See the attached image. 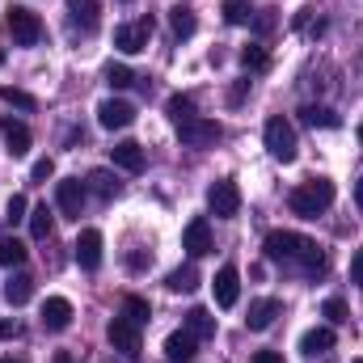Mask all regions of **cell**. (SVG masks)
I'll return each mask as SVG.
<instances>
[{
	"label": "cell",
	"mask_w": 363,
	"mask_h": 363,
	"mask_svg": "<svg viewBox=\"0 0 363 363\" xmlns=\"http://www.w3.org/2000/svg\"><path fill=\"white\" fill-rule=\"evenodd\" d=\"M262 254H267V262L283 267V271L313 274V279L325 274V254H321V245L308 241V237H300V233H267Z\"/></svg>",
	"instance_id": "6da1fadb"
},
{
	"label": "cell",
	"mask_w": 363,
	"mask_h": 363,
	"mask_svg": "<svg viewBox=\"0 0 363 363\" xmlns=\"http://www.w3.org/2000/svg\"><path fill=\"white\" fill-rule=\"evenodd\" d=\"M334 194H338V190H334V182L313 178V182H304V186H296V190H291L287 207H291V216H300V220H317L321 211H330Z\"/></svg>",
	"instance_id": "7a4b0ae2"
},
{
	"label": "cell",
	"mask_w": 363,
	"mask_h": 363,
	"mask_svg": "<svg viewBox=\"0 0 363 363\" xmlns=\"http://www.w3.org/2000/svg\"><path fill=\"white\" fill-rule=\"evenodd\" d=\"M267 148H271L274 161H283V165H291L296 161V152H300V140H296V127L283 118V114H274L271 123H267Z\"/></svg>",
	"instance_id": "3957f363"
},
{
	"label": "cell",
	"mask_w": 363,
	"mask_h": 363,
	"mask_svg": "<svg viewBox=\"0 0 363 363\" xmlns=\"http://www.w3.org/2000/svg\"><path fill=\"white\" fill-rule=\"evenodd\" d=\"M4 30L13 34V43H17V47H34V43H43V21H38V13H34V9L13 4V9H9V17H4Z\"/></svg>",
	"instance_id": "277c9868"
},
{
	"label": "cell",
	"mask_w": 363,
	"mask_h": 363,
	"mask_svg": "<svg viewBox=\"0 0 363 363\" xmlns=\"http://www.w3.org/2000/svg\"><path fill=\"white\" fill-rule=\"evenodd\" d=\"M106 338H110V347L123 351L127 359H140V351H144V334H140V325H135L131 317H114V321L106 325Z\"/></svg>",
	"instance_id": "5b68a950"
},
{
	"label": "cell",
	"mask_w": 363,
	"mask_h": 363,
	"mask_svg": "<svg viewBox=\"0 0 363 363\" xmlns=\"http://www.w3.org/2000/svg\"><path fill=\"white\" fill-rule=\"evenodd\" d=\"M220 135H224V127L216 123V118H186L178 123V140L186 148H211V144H220Z\"/></svg>",
	"instance_id": "8992f818"
},
{
	"label": "cell",
	"mask_w": 363,
	"mask_h": 363,
	"mask_svg": "<svg viewBox=\"0 0 363 363\" xmlns=\"http://www.w3.org/2000/svg\"><path fill=\"white\" fill-rule=\"evenodd\" d=\"M148 38H152V17H135V21H127V26L114 30V47L127 51V55L148 51Z\"/></svg>",
	"instance_id": "52a82bcc"
},
{
	"label": "cell",
	"mask_w": 363,
	"mask_h": 363,
	"mask_svg": "<svg viewBox=\"0 0 363 363\" xmlns=\"http://www.w3.org/2000/svg\"><path fill=\"white\" fill-rule=\"evenodd\" d=\"M207 207H211L216 220H233V216L241 211V190H237V182L233 178L216 182V186L207 190Z\"/></svg>",
	"instance_id": "ba28073f"
},
{
	"label": "cell",
	"mask_w": 363,
	"mask_h": 363,
	"mask_svg": "<svg viewBox=\"0 0 363 363\" xmlns=\"http://www.w3.org/2000/svg\"><path fill=\"white\" fill-rule=\"evenodd\" d=\"M97 123H101L106 131H123V127L135 123V106L123 101V97H106V101L97 106Z\"/></svg>",
	"instance_id": "9c48e42d"
},
{
	"label": "cell",
	"mask_w": 363,
	"mask_h": 363,
	"mask_svg": "<svg viewBox=\"0 0 363 363\" xmlns=\"http://www.w3.org/2000/svg\"><path fill=\"white\" fill-rule=\"evenodd\" d=\"M85 182L81 178H64L55 186V203H60V211L68 216V220H81V211H85Z\"/></svg>",
	"instance_id": "30bf717a"
},
{
	"label": "cell",
	"mask_w": 363,
	"mask_h": 363,
	"mask_svg": "<svg viewBox=\"0 0 363 363\" xmlns=\"http://www.w3.org/2000/svg\"><path fill=\"white\" fill-rule=\"evenodd\" d=\"M211 291H216V304L220 308H233L241 300V274H237V267H220L216 279H211Z\"/></svg>",
	"instance_id": "8fae6325"
},
{
	"label": "cell",
	"mask_w": 363,
	"mask_h": 363,
	"mask_svg": "<svg viewBox=\"0 0 363 363\" xmlns=\"http://www.w3.org/2000/svg\"><path fill=\"white\" fill-rule=\"evenodd\" d=\"M182 250H186L190 258H203V254H211V250H216V245H211V224H207L203 216L186 224V233H182Z\"/></svg>",
	"instance_id": "7c38bea8"
},
{
	"label": "cell",
	"mask_w": 363,
	"mask_h": 363,
	"mask_svg": "<svg viewBox=\"0 0 363 363\" xmlns=\"http://www.w3.org/2000/svg\"><path fill=\"white\" fill-rule=\"evenodd\" d=\"M110 161H114L123 174H144V165H148V161H144V148H140L135 140L114 144V148H110Z\"/></svg>",
	"instance_id": "4fadbf2b"
},
{
	"label": "cell",
	"mask_w": 363,
	"mask_h": 363,
	"mask_svg": "<svg viewBox=\"0 0 363 363\" xmlns=\"http://www.w3.org/2000/svg\"><path fill=\"white\" fill-rule=\"evenodd\" d=\"M199 355V338L190 334V330H174L169 338H165V359L169 363H190Z\"/></svg>",
	"instance_id": "5bb4252c"
},
{
	"label": "cell",
	"mask_w": 363,
	"mask_h": 363,
	"mask_svg": "<svg viewBox=\"0 0 363 363\" xmlns=\"http://www.w3.org/2000/svg\"><path fill=\"white\" fill-rule=\"evenodd\" d=\"M77 262H81V271H97L101 267V233L97 228H85L77 237Z\"/></svg>",
	"instance_id": "9a60e30c"
},
{
	"label": "cell",
	"mask_w": 363,
	"mask_h": 363,
	"mask_svg": "<svg viewBox=\"0 0 363 363\" xmlns=\"http://www.w3.org/2000/svg\"><path fill=\"white\" fill-rule=\"evenodd\" d=\"M43 325L47 330H68L72 325V304L64 300V296H47V304H43Z\"/></svg>",
	"instance_id": "2e32d148"
},
{
	"label": "cell",
	"mask_w": 363,
	"mask_h": 363,
	"mask_svg": "<svg viewBox=\"0 0 363 363\" xmlns=\"http://www.w3.org/2000/svg\"><path fill=\"white\" fill-rule=\"evenodd\" d=\"M279 308H283V304H279L274 296L254 300V304H250V317H245V325H250V330H258V334H262V330H271L274 317H279Z\"/></svg>",
	"instance_id": "e0dca14e"
},
{
	"label": "cell",
	"mask_w": 363,
	"mask_h": 363,
	"mask_svg": "<svg viewBox=\"0 0 363 363\" xmlns=\"http://www.w3.org/2000/svg\"><path fill=\"white\" fill-rule=\"evenodd\" d=\"M0 135H4V144H9L13 157H26V152H30V127H26V123L4 118V123H0Z\"/></svg>",
	"instance_id": "ac0fdd59"
},
{
	"label": "cell",
	"mask_w": 363,
	"mask_h": 363,
	"mask_svg": "<svg viewBox=\"0 0 363 363\" xmlns=\"http://www.w3.org/2000/svg\"><path fill=\"white\" fill-rule=\"evenodd\" d=\"M300 351H304V355H325V351H334V330H330V325L308 330V334L300 338Z\"/></svg>",
	"instance_id": "d6986e66"
},
{
	"label": "cell",
	"mask_w": 363,
	"mask_h": 363,
	"mask_svg": "<svg viewBox=\"0 0 363 363\" xmlns=\"http://www.w3.org/2000/svg\"><path fill=\"white\" fill-rule=\"evenodd\" d=\"M30 296H34V279H30V274H13V279L4 283V300H9L13 308H21Z\"/></svg>",
	"instance_id": "ffe728a7"
},
{
	"label": "cell",
	"mask_w": 363,
	"mask_h": 363,
	"mask_svg": "<svg viewBox=\"0 0 363 363\" xmlns=\"http://www.w3.org/2000/svg\"><path fill=\"white\" fill-rule=\"evenodd\" d=\"M186 330L203 342V338H211V334H216V317H211L207 308H190V313H186Z\"/></svg>",
	"instance_id": "44dd1931"
},
{
	"label": "cell",
	"mask_w": 363,
	"mask_h": 363,
	"mask_svg": "<svg viewBox=\"0 0 363 363\" xmlns=\"http://www.w3.org/2000/svg\"><path fill=\"white\" fill-rule=\"evenodd\" d=\"M169 26H174V34H178V38H190V34L199 30V21H194V9L174 4V9H169Z\"/></svg>",
	"instance_id": "7402d4cb"
},
{
	"label": "cell",
	"mask_w": 363,
	"mask_h": 363,
	"mask_svg": "<svg viewBox=\"0 0 363 363\" xmlns=\"http://www.w3.org/2000/svg\"><path fill=\"white\" fill-rule=\"evenodd\" d=\"M241 68H245V72H267V68H271L267 47H262V43H250V47L241 51Z\"/></svg>",
	"instance_id": "603a6c76"
},
{
	"label": "cell",
	"mask_w": 363,
	"mask_h": 363,
	"mask_svg": "<svg viewBox=\"0 0 363 363\" xmlns=\"http://www.w3.org/2000/svg\"><path fill=\"white\" fill-rule=\"evenodd\" d=\"M26 220H30V237H34V241H47V237H51V207H47V203H38Z\"/></svg>",
	"instance_id": "cb8c5ba5"
},
{
	"label": "cell",
	"mask_w": 363,
	"mask_h": 363,
	"mask_svg": "<svg viewBox=\"0 0 363 363\" xmlns=\"http://www.w3.org/2000/svg\"><path fill=\"white\" fill-rule=\"evenodd\" d=\"M85 186H89L93 194H101V199H114V194L123 190V186H118V178H114V174H106V169H93Z\"/></svg>",
	"instance_id": "d4e9b609"
},
{
	"label": "cell",
	"mask_w": 363,
	"mask_h": 363,
	"mask_svg": "<svg viewBox=\"0 0 363 363\" xmlns=\"http://www.w3.org/2000/svg\"><path fill=\"white\" fill-rule=\"evenodd\" d=\"M300 118H304L308 127H338V123H342L330 106H304V110H300Z\"/></svg>",
	"instance_id": "484cf974"
},
{
	"label": "cell",
	"mask_w": 363,
	"mask_h": 363,
	"mask_svg": "<svg viewBox=\"0 0 363 363\" xmlns=\"http://www.w3.org/2000/svg\"><path fill=\"white\" fill-rule=\"evenodd\" d=\"M68 13H72V21L85 26V30L97 26V0H68Z\"/></svg>",
	"instance_id": "4316f807"
},
{
	"label": "cell",
	"mask_w": 363,
	"mask_h": 363,
	"mask_svg": "<svg viewBox=\"0 0 363 363\" xmlns=\"http://www.w3.org/2000/svg\"><path fill=\"white\" fill-rule=\"evenodd\" d=\"M123 317H131L135 325H144V321L152 317V308H148V300H144V296H135V291H131V296H123Z\"/></svg>",
	"instance_id": "83f0119b"
},
{
	"label": "cell",
	"mask_w": 363,
	"mask_h": 363,
	"mask_svg": "<svg viewBox=\"0 0 363 363\" xmlns=\"http://www.w3.org/2000/svg\"><path fill=\"white\" fill-rule=\"evenodd\" d=\"M21 262H26V245H21L17 237H4V241H0V267L13 271V267H21Z\"/></svg>",
	"instance_id": "f1b7e54d"
},
{
	"label": "cell",
	"mask_w": 363,
	"mask_h": 363,
	"mask_svg": "<svg viewBox=\"0 0 363 363\" xmlns=\"http://www.w3.org/2000/svg\"><path fill=\"white\" fill-rule=\"evenodd\" d=\"M165 287H169V291H194V287H199V271H194V267H178V271L165 279Z\"/></svg>",
	"instance_id": "f546056e"
},
{
	"label": "cell",
	"mask_w": 363,
	"mask_h": 363,
	"mask_svg": "<svg viewBox=\"0 0 363 363\" xmlns=\"http://www.w3.org/2000/svg\"><path fill=\"white\" fill-rule=\"evenodd\" d=\"M0 101H9V106H17V110H38V97L26 89H13V85H0Z\"/></svg>",
	"instance_id": "4dcf8cb0"
},
{
	"label": "cell",
	"mask_w": 363,
	"mask_h": 363,
	"mask_svg": "<svg viewBox=\"0 0 363 363\" xmlns=\"http://www.w3.org/2000/svg\"><path fill=\"white\" fill-rule=\"evenodd\" d=\"M165 110H169L174 123H186V118H194V97H190V93H174Z\"/></svg>",
	"instance_id": "1f68e13d"
},
{
	"label": "cell",
	"mask_w": 363,
	"mask_h": 363,
	"mask_svg": "<svg viewBox=\"0 0 363 363\" xmlns=\"http://www.w3.org/2000/svg\"><path fill=\"white\" fill-rule=\"evenodd\" d=\"M106 85H110V89H127V85H135V77H131L127 64H110V68H106Z\"/></svg>",
	"instance_id": "d6a6232c"
},
{
	"label": "cell",
	"mask_w": 363,
	"mask_h": 363,
	"mask_svg": "<svg viewBox=\"0 0 363 363\" xmlns=\"http://www.w3.org/2000/svg\"><path fill=\"white\" fill-rule=\"evenodd\" d=\"M321 313L330 317V325H342V321H351V313H347V300H342V296H330V300L321 304Z\"/></svg>",
	"instance_id": "836d02e7"
},
{
	"label": "cell",
	"mask_w": 363,
	"mask_h": 363,
	"mask_svg": "<svg viewBox=\"0 0 363 363\" xmlns=\"http://www.w3.org/2000/svg\"><path fill=\"white\" fill-rule=\"evenodd\" d=\"M224 21H228V26H245V21H250L245 0H228V4H224Z\"/></svg>",
	"instance_id": "e575fe53"
},
{
	"label": "cell",
	"mask_w": 363,
	"mask_h": 363,
	"mask_svg": "<svg viewBox=\"0 0 363 363\" xmlns=\"http://www.w3.org/2000/svg\"><path fill=\"white\" fill-rule=\"evenodd\" d=\"M26 211H30V203H26V194H13V199L4 203V220H9V224H17V220H26Z\"/></svg>",
	"instance_id": "d590c367"
},
{
	"label": "cell",
	"mask_w": 363,
	"mask_h": 363,
	"mask_svg": "<svg viewBox=\"0 0 363 363\" xmlns=\"http://www.w3.org/2000/svg\"><path fill=\"white\" fill-rule=\"evenodd\" d=\"M51 174H55V161H51V157H43V161H34V169H30V178H34V182H47Z\"/></svg>",
	"instance_id": "8d00e7d4"
},
{
	"label": "cell",
	"mask_w": 363,
	"mask_h": 363,
	"mask_svg": "<svg viewBox=\"0 0 363 363\" xmlns=\"http://www.w3.org/2000/svg\"><path fill=\"white\" fill-rule=\"evenodd\" d=\"M351 283L363 287V250H355V258H351Z\"/></svg>",
	"instance_id": "74e56055"
},
{
	"label": "cell",
	"mask_w": 363,
	"mask_h": 363,
	"mask_svg": "<svg viewBox=\"0 0 363 363\" xmlns=\"http://www.w3.org/2000/svg\"><path fill=\"white\" fill-rule=\"evenodd\" d=\"M245 93H250V81H237L233 93H228V101H233V106H241V101H245Z\"/></svg>",
	"instance_id": "f35d334b"
},
{
	"label": "cell",
	"mask_w": 363,
	"mask_h": 363,
	"mask_svg": "<svg viewBox=\"0 0 363 363\" xmlns=\"http://www.w3.org/2000/svg\"><path fill=\"white\" fill-rule=\"evenodd\" d=\"M127 267H131V271H144V267H152V258H144V254H127Z\"/></svg>",
	"instance_id": "ab89813d"
},
{
	"label": "cell",
	"mask_w": 363,
	"mask_h": 363,
	"mask_svg": "<svg viewBox=\"0 0 363 363\" xmlns=\"http://www.w3.org/2000/svg\"><path fill=\"white\" fill-rule=\"evenodd\" d=\"M17 334H21L17 321H0V338H17Z\"/></svg>",
	"instance_id": "60d3db41"
},
{
	"label": "cell",
	"mask_w": 363,
	"mask_h": 363,
	"mask_svg": "<svg viewBox=\"0 0 363 363\" xmlns=\"http://www.w3.org/2000/svg\"><path fill=\"white\" fill-rule=\"evenodd\" d=\"M254 363H283V355H279V351H258Z\"/></svg>",
	"instance_id": "b9f144b4"
},
{
	"label": "cell",
	"mask_w": 363,
	"mask_h": 363,
	"mask_svg": "<svg viewBox=\"0 0 363 363\" xmlns=\"http://www.w3.org/2000/svg\"><path fill=\"white\" fill-rule=\"evenodd\" d=\"M51 363H77V359H72V351H55V359Z\"/></svg>",
	"instance_id": "7bdbcfd3"
},
{
	"label": "cell",
	"mask_w": 363,
	"mask_h": 363,
	"mask_svg": "<svg viewBox=\"0 0 363 363\" xmlns=\"http://www.w3.org/2000/svg\"><path fill=\"white\" fill-rule=\"evenodd\" d=\"M355 207H359V211H363V178L355 182Z\"/></svg>",
	"instance_id": "ee69618b"
},
{
	"label": "cell",
	"mask_w": 363,
	"mask_h": 363,
	"mask_svg": "<svg viewBox=\"0 0 363 363\" xmlns=\"http://www.w3.org/2000/svg\"><path fill=\"white\" fill-rule=\"evenodd\" d=\"M359 144H363V123H359Z\"/></svg>",
	"instance_id": "f6af8a7d"
},
{
	"label": "cell",
	"mask_w": 363,
	"mask_h": 363,
	"mask_svg": "<svg viewBox=\"0 0 363 363\" xmlns=\"http://www.w3.org/2000/svg\"><path fill=\"white\" fill-rule=\"evenodd\" d=\"M0 363H21V359H0Z\"/></svg>",
	"instance_id": "bcb514c9"
},
{
	"label": "cell",
	"mask_w": 363,
	"mask_h": 363,
	"mask_svg": "<svg viewBox=\"0 0 363 363\" xmlns=\"http://www.w3.org/2000/svg\"><path fill=\"white\" fill-rule=\"evenodd\" d=\"M0 64H4V51H0Z\"/></svg>",
	"instance_id": "7dc6e473"
},
{
	"label": "cell",
	"mask_w": 363,
	"mask_h": 363,
	"mask_svg": "<svg viewBox=\"0 0 363 363\" xmlns=\"http://www.w3.org/2000/svg\"><path fill=\"white\" fill-rule=\"evenodd\" d=\"M355 363H363V359H355Z\"/></svg>",
	"instance_id": "c3c4849f"
},
{
	"label": "cell",
	"mask_w": 363,
	"mask_h": 363,
	"mask_svg": "<svg viewBox=\"0 0 363 363\" xmlns=\"http://www.w3.org/2000/svg\"><path fill=\"white\" fill-rule=\"evenodd\" d=\"M123 4H127V0H123Z\"/></svg>",
	"instance_id": "681fc988"
}]
</instances>
